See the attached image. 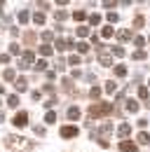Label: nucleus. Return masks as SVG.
<instances>
[{"label": "nucleus", "instance_id": "obj_47", "mask_svg": "<svg viewBox=\"0 0 150 152\" xmlns=\"http://www.w3.org/2000/svg\"><path fill=\"white\" fill-rule=\"evenodd\" d=\"M148 40H150V38H148Z\"/></svg>", "mask_w": 150, "mask_h": 152}, {"label": "nucleus", "instance_id": "obj_5", "mask_svg": "<svg viewBox=\"0 0 150 152\" xmlns=\"http://www.w3.org/2000/svg\"><path fill=\"white\" fill-rule=\"evenodd\" d=\"M99 63H101V66H110L112 63V56L103 49V47H99Z\"/></svg>", "mask_w": 150, "mask_h": 152}, {"label": "nucleus", "instance_id": "obj_6", "mask_svg": "<svg viewBox=\"0 0 150 152\" xmlns=\"http://www.w3.org/2000/svg\"><path fill=\"white\" fill-rule=\"evenodd\" d=\"M80 133L77 126H61V138H75Z\"/></svg>", "mask_w": 150, "mask_h": 152}, {"label": "nucleus", "instance_id": "obj_15", "mask_svg": "<svg viewBox=\"0 0 150 152\" xmlns=\"http://www.w3.org/2000/svg\"><path fill=\"white\" fill-rule=\"evenodd\" d=\"M117 38L122 40V42H127V40L131 38V31H127V28H124V31H120V33H117Z\"/></svg>", "mask_w": 150, "mask_h": 152}, {"label": "nucleus", "instance_id": "obj_14", "mask_svg": "<svg viewBox=\"0 0 150 152\" xmlns=\"http://www.w3.org/2000/svg\"><path fill=\"white\" fill-rule=\"evenodd\" d=\"M73 19H75V21L87 19V12H85V10H77V12H73Z\"/></svg>", "mask_w": 150, "mask_h": 152}, {"label": "nucleus", "instance_id": "obj_34", "mask_svg": "<svg viewBox=\"0 0 150 152\" xmlns=\"http://www.w3.org/2000/svg\"><path fill=\"white\" fill-rule=\"evenodd\" d=\"M143 17H136V19H134V28H141V26H143Z\"/></svg>", "mask_w": 150, "mask_h": 152}, {"label": "nucleus", "instance_id": "obj_37", "mask_svg": "<svg viewBox=\"0 0 150 152\" xmlns=\"http://www.w3.org/2000/svg\"><path fill=\"white\" fill-rule=\"evenodd\" d=\"M134 45H136V47H138V49H141V47H143V45H146V40H143V38H136V40H134Z\"/></svg>", "mask_w": 150, "mask_h": 152}, {"label": "nucleus", "instance_id": "obj_21", "mask_svg": "<svg viewBox=\"0 0 150 152\" xmlns=\"http://www.w3.org/2000/svg\"><path fill=\"white\" fill-rule=\"evenodd\" d=\"M115 75H117V77H124V75H127V68H124V66H115Z\"/></svg>", "mask_w": 150, "mask_h": 152}, {"label": "nucleus", "instance_id": "obj_4", "mask_svg": "<svg viewBox=\"0 0 150 152\" xmlns=\"http://www.w3.org/2000/svg\"><path fill=\"white\" fill-rule=\"evenodd\" d=\"M12 122H14V126H17V129H24V126H28V113H24V110H21V113H17Z\"/></svg>", "mask_w": 150, "mask_h": 152}, {"label": "nucleus", "instance_id": "obj_17", "mask_svg": "<svg viewBox=\"0 0 150 152\" xmlns=\"http://www.w3.org/2000/svg\"><path fill=\"white\" fill-rule=\"evenodd\" d=\"M52 52H54V47H49V45H42V47H40V54H42V56H49Z\"/></svg>", "mask_w": 150, "mask_h": 152}, {"label": "nucleus", "instance_id": "obj_8", "mask_svg": "<svg viewBox=\"0 0 150 152\" xmlns=\"http://www.w3.org/2000/svg\"><path fill=\"white\" fill-rule=\"evenodd\" d=\"M129 133H131V126H129V124H120V129H117V136H120V138H127Z\"/></svg>", "mask_w": 150, "mask_h": 152}, {"label": "nucleus", "instance_id": "obj_16", "mask_svg": "<svg viewBox=\"0 0 150 152\" xmlns=\"http://www.w3.org/2000/svg\"><path fill=\"white\" fill-rule=\"evenodd\" d=\"M75 49H77L80 54H87V52H89V45H87V42H77V47H75Z\"/></svg>", "mask_w": 150, "mask_h": 152}, {"label": "nucleus", "instance_id": "obj_12", "mask_svg": "<svg viewBox=\"0 0 150 152\" xmlns=\"http://www.w3.org/2000/svg\"><path fill=\"white\" fill-rule=\"evenodd\" d=\"M7 105H10V108H17V105H19V96L17 94L7 96Z\"/></svg>", "mask_w": 150, "mask_h": 152}, {"label": "nucleus", "instance_id": "obj_40", "mask_svg": "<svg viewBox=\"0 0 150 152\" xmlns=\"http://www.w3.org/2000/svg\"><path fill=\"white\" fill-rule=\"evenodd\" d=\"M35 133L38 136H45V126H35Z\"/></svg>", "mask_w": 150, "mask_h": 152}, {"label": "nucleus", "instance_id": "obj_30", "mask_svg": "<svg viewBox=\"0 0 150 152\" xmlns=\"http://www.w3.org/2000/svg\"><path fill=\"white\" fill-rule=\"evenodd\" d=\"M89 96H92V98H99V96H101V89H99V87H92V89H89Z\"/></svg>", "mask_w": 150, "mask_h": 152}, {"label": "nucleus", "instance_id": "obj_10", "mask_svg": "<svg viewBox=\"0 0 150 152\" xmlns=\"http://www.w3.org/2000/svg\"><path fill=\"white\" fill-rule=\"evenodd\" d=\"M68 119H80V108L71 105V108H68Z\"/></svg>", "mask_w": 150, "mask_h": 152}, {"label": "nucleus", "instance_id": "obj_38", "mask_svg": "<svg viewBox=\"0 0 150 152\" xmlns=\"http://www.w3.org/2000/svg\"><path fill=\"white\" fill-rule=\"evenodd\" d=\"M108 21H110V23H115V21H117V14H115V12H108Z\"/></svg>", "mask_w": 150, "mask_h": 152}, {"label": "nucleus", "instance_id": "obj_18", "mask_svg": "<svg viewBox=\"0 0 150 152\" xmlns=\"http://www.w3.org/2000/svg\"><path fill=\"white\" fill-rule=\"evenodd\" d=\"M33 21H35L38 26H42V23H45V14H42V12H35V14H33Z\"/></svg>", "mask_w": 150, "mask_h": 152}, {"label": "nucleus", "instance_id": "obj_25", "mask_svg": "<svg viewBox=\"0 0 150 152\" xmlns=\"http://www.w3.org/2000/svg\"><path fill=\"white\" fill-rule=\"evenodd\" d=\"M77 35H80V38H87V35H89V28H87V26H80V28H77Z\"/></svg>", "mask_w": 150, "mask_h": 152}, {"label": "nucleus", "instance_id": "obj_1", "mask_svg": "<svg viewBox=\"0 0 150 152\" xmlns=\"http://www.w3.org/2000/svg\"><path fill=\"white\" fill-rule=\"evenodd\" d=\"M112 113H115L112 103H94V105H89V117L92 119H99L103 115H112Z\"/></svg>", "mask_w": 150, "mask_h": 152}, {"label": "nucleus", "instance_id": "obj_43", "mask_svg": "<svg viewBox=\"0 0 150 152\" xmlns=\"http://www.w3.org/2000/svg\"><path fill=\"white\" fill-rule=\"evenodd\" d=\"M2 7H5V5H2V2H0V17H2V12H5V10H2Z\"/></svg>", "mask_w": 150, "mask_h": 152}, {"label": "nucleus", "instance_id": "obj_13", "mask_svg": "<svg viewBox=\"0 0 150 152\" xmlns=\"http://www.w3.org/2000/svg\"><path fill=\"white\" fill-rule=\"evenodd\" d=\"M17 17H19V21H21V23H26V21L31 19V14H28L26 10H19V14H17Z\"/></svg>", "mask_w": 150, "mask_h": 152}, {"label": "nucleus", "instance_id": "obj_33", "mask_svg": "<svg viewBox=\"0 0 150 152\" xmlns=\"http://www.w3.org/2000/svg\"><path fill=\"white\" fill-rule=\"evenodd\" d=\"M112 54H115V56H124V49L117 45V47H112Z\"/></svg>", "mask_w": 150, "mask_h": 152}, {"label": "nucleus", "instance_id": "obj_3", "mask_svg": "<svg viewBox=\"0 0 150 152\" xmlns=\"http://www.w3.org/2000/svg\"><path fill=\"white\" fill-rule=\"evenodd\" d=\"M21 70H26V68H31L33 66V52H24L21 56H19V63H17Z\"/></svg>", "mask_w": 150, "mask_h": 152}, {"label": "nucleus", "instance_id": "obj_27", "mask_svg": "<svg viewBox=\"0 0 150 152\" xmlns=\"http://www.w3.org/2000/svg\"><path fill=\"white\" fill-rule=\"evenodd\" d=\"M66 19H68V12L59 10V12H56V21H66Z\"/></svg>", "mask_w": 150, "mask_h": 152}, {"label": "nucleus", "instance_id": "obj_31", "mask_svg": "<svg viewBox=\"0 0 150 152\" xmlns=\"http://www.w3.org/2000/svg\"><path fill=\"white\" fill-rule=\"evenodd\" d=\"M10 54H21V49H19L17 42H12V45H10Z\"/></svg>", "mask_w": 150, "mask_h": 152}, {"label": "nucleus", "instance_id": "obj_11", "mask_svg": "<svg viewBox=\"0 0 150 152\" xmlns=\"http://www.w3.org/2000/svg\"><path fill=\"white\" fill-rule=\"evenodd\" d=\"M136 138H138V145H148V143H150V136H148L146 131H141Z\"/></svg>", "mask_w": 150, "mask_h": 152}, {"label": "nucleus", "instance_id": "obj_23", "mask_svg": "<svg viewBox=\"0 0 150 152\" xmlns=\"http://www.w3.org/2000/svg\"><path fill=\"white\" fill-rule=\"evenodd\" d=\"M127 110H129V113H138V103H136V101H129V103H127Z\"/></svg>", "mask_w": 150, "mask_h": 152}, {"label": "nucleus", "instance_id": "obj_22", "mask_svg": "<svg viewBox=\"0 0 150 152\" xmlns=\"http://www.w3.org/2000/svg\"><path fill=\"white\" fill-rule=\"evenodd\" d=\"M138 98H143V101L148 103V89H146V87H138Z\"/></svg>", "mask_w": 150, "mask_h": 152}, {"label": "nucleus", "instance_id": "obj_20", "mask_svg": "<svg viewBox=\"0 0 150 152\" xmlns=\"http://www.w3.org/2000/svg\"><path fill=\"white\" fill-rule=\"evenodd\" d=\"M45 122H47V124H54V122H56V113H52V110H49V113L45 115Z\"/></svg>", "mask_w": 150, "mask_h": 152}, {"label": "nucleus", "instance_id": "obj_32", "mask_svg": "<svg viewBox=\"0 0 150 152\" xmlns=\"http://www.w3.org/2000/svg\"><path fill=\"white\" fill-rule=\"evenodd\" d=\"M115 89H117L115 82H108V84H106V91H108V94H115Z\"/></svg>", "mask_w": 150, "mask_h": 152}, {"label": "nucleus", "instance_id": "obj_24", "mask_svg": "<svg viewBox=\"0 0 150 152\" xmlns=\"http://www.w3.org/2000/svg\"><path fill=\"white\" fill-rule=\"evenodd\" d=\"M2 77H5V80H7V82H10V80H14V70H12V68H7V70H5V73H2Z\"/></svg>", "mask_w": 150, "mask_h": 152}, {"label": "nucleus", "instance_id": "obj_7", "mask_svg": "<svg viewBox=\"0 0 150 152\" xmlns=\"http://www.w3.org/2000/svg\"><path fill=\"white\" fill-rule=\"evenodd\" d=\"M120 150H122V152H136V150H138V145L131 143V140H122V143H120Z\"/></svg>", "mask_w": 150, "mask_h": 152}, {"label": "nucleus", "instance_id": "obj_44", "mask_svg": "<svg viewBox=\"0 0 150 152\" xmlns=\"http://www.w3.org/2000/svg\"><path fill=\"white\" fill-rule=\"evenodd\" d=\"M2 119H5V113H2V110H0V122H2Z\"/></svg>", "mask_w": 150, "mask_h": 152}, {"label": "nucleus", "instance_id": "obj_2", "mask_svg": "<svg viewBox=\"0 0 150 152\" xmlns=\"http://www.w3.org/2000/svg\"><path fill=\"white\" fill-rule=\"evenodd\" d=\"M7 145L12 150H21V148H28V143L21 138V136H7Z\"/></svg>", "mask_w": 150, "mask_h": 152}, {"label": "nucleus", "instance_id": "obj_41", "mask_svg": "<svg viewBox=\"0 0 150 152\" xmlns=\"http://www.w3.org/2000/svg\"><path fill=\"white\" fill-rule=\"evenodd\" d=\"M80 75H82V73H80V70H77V68H75L73 73H71V77H73V80H77V77H80Z\"/></svg>", "mask_w": 150, "mask_h": 152}, {"label": "nucleus", "instance_id": "obj_36", "mask_svg": "<svg viewBox=\"0 0 150 152\" xmlns=\"http://www.w3.org/2000/svg\"><path fill=\"white\" fill-rule=\"evenodd\" d=\"M66 63H68V61H63V58H59V63H56V68H59V70H66Z\"/></svg>", "mask_w": 150, "mask_h": 152}, {"label": "nucleus", "instance_id": "obj_46", "mask_svg": "<svg viewBox=\"0 0 150 152\" xmlns=\"http://www.w3.org/2000/svg\"><path fill=\"white\" fill-rule=\"evenodd\" d=\"M148 87H150V82H148Z\"/></svg>", "mask_w": 150, "mask_h": 152}, {"label": "nucleus", "instance_id": "obj_19", "mask_svg": "<svg viewBox=\"0 0 150 152\" xmlns=\"http://www.w3.org/2000/svg\"><path fill=\"white\" fill-rule=\"evenodd\" d=\"M112 33H115V31H112V26H103V31H101V35H103V38H112Z\"/></svg>", "mask_w": 150, "mask_h": 152}, {"label": "nucleus", "instance_id": "obj_35", "mask_svg": "<svg viewBox=\"0 0 150 152\" xmlns=\"http://www.w3.org/2000/svg\"><path fill=\"white\" fill-rule=\"evenodd\" d=\"M68 63H71V66H77V63H80V56H77V54H73V56L68 58Z\"/></svg>", "mask_w": 150, "mask_h": 152}, {"label": "nucleus", "instance_id": "obj_26", "mask_svg": "<svg viewBox=\"0 0 150 152\" xmlns=\"http://www.w3.org/2000/svg\"><path fill=\"white\" fill-rule=\"evenodd\" d=\"M89 23H92V26H99V23H101V17H99V14H89Z\"/></svg>", "mask_w": 150, "mask_h": 152}, {"label": "nucleus", "instance_id": "obj_9", "mask_svg": "<svg viewBox=\"0 0 150 152\" xmlns=\"http://www.w3.org/2000/svg\"><path fill=\"white\" fill-rule=\"evenodd\" d=\"M14 87H17V91H21V94H24V91H28V84H26V80H24V77H19L17 82H14Z\"/></svg>", "mask_w": 150, "mask_h": 152}, {"label": "nucleus", "instance_id": "obj_39", "mask_svg": "<svg viewBox=\"0 0 150 152\" xmlns=\"http://www.w3.org/2000/svg\"><path fill=\"white\" fill-rule=\"evenodd\" d=\"M115 5H117V2H112V0H106V2H103V7H108V10H112Z\"/></svg>", "mask_w": 150, "mask_h": 152}, {"label": "nucleus", "instance_id": "obj_42", "mask_svg": "<svg viewBox=\"0 0 150 152\" xmlns=\"http://www.w3.org/2000/svg\"><path fill=\"white\" fill-rule=\"evenodd\" d=\"M31 96H33V101H40V96H42V94H40V91H31Z\"/></svg>", "mask_w": 150, "mask_h": 152}, {"label": "nucleus", "instance_id": "obj_45", "mask_svg": "<svg viewBox=\"0 0 150 152\" xmlns=\"http://www.w3.org/2000/svg\"><path fill=\"white\" fill-rule=\"evenodd\" d=\"M0 94H5V87H2V84H0Z\"/></svg>", "mask_w": 150, "mask_h": 152}, {"label": "nucleus", "instance_id": "obj_28", "mask_svg": "<svg viewBox=\"0 0 150 152\" xmlns=\"http://www.w3.org/2000/svg\"><path fill=\"white\" fill-rule=\"evenodd\" d=\"M45 68H47V61H45V58L35 61V70H45Z\"/></svg>", "mask_w": 150, "mask_h": 152}, {"label": "nucleus", "instance_id": "obj_29", "mask_svg": "<svg viewBox=\"0 0 150 152\" xmlns=\"http://www.w3.org/2000/svg\"><path fill=\"white\" fill-rule=\"evenodd\" d=\"M134 58H136V61H143V58H146V52H143V49H136V52H134Z\"/></svg>", "mask_w": 150, "mask_h": 152}]
</instances>
